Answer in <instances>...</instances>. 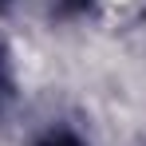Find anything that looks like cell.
Listing matches in <instances>:
<instances>
[{
  "mask_svg": "<svg viewBox=\"0 0 146 146\" xmlns=\"http://www.w3.org/2000/svg\"><path fill=\"white\" fill-rule=\"evenodd\" d=\"M40 146H83L79 142V138H71V134H63V130H59V134H48V138H44V142Z\"/></svg>",
  "mask_w": 146,
  "mask_h": 146,
  "instance_id": "6da1fadb",
  "label": "cell"
},
{
  "mask_svg": "<svg viewBox=\"0 0 146 146\" xmlns=\"http://www.w3.org/2000/svg\"><path fill=\"white\" fill-rule=\"evenodd\" d=\"M0 4H4V0H0Z\"/></svg>",
  "mask_w": 146,
  "mask_h": 146,
  "instance_id": "7a4b0ae2",
  "label": "cell"
}]
</instances>
